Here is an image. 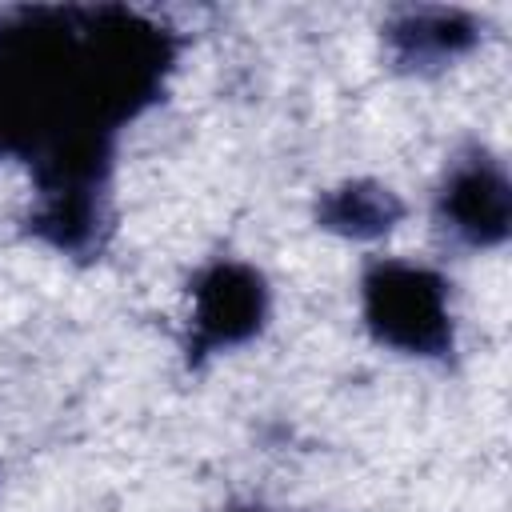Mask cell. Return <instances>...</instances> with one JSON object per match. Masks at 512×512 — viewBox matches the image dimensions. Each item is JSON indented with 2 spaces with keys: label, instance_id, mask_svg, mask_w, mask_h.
<instances>
[{
  "label": "cell",
  "instance_id": "1",
  "mask_svg": "<svg viewBox=\"0 0 512 512\" xmlns=\"http://www.w3.org/2000/svg\"><path fill=\"white\" fill-rule=\"evenodd\" d=\"M172 64V28L132 8L0 12V156L32 164L40 240L100 244L116 136L160 100Z\"/></svg>",
  "mask_w": 512,
  "mask_h": 512
},
{
  "label": "cell",
  "instance_id": "2",
  "mask_svg": "<svg viewBox=\"0 0 512 512\" xmlns=\"http://www.w3.org/2000/svg\"><path fill=\"white\" fill-rule=\"evenodd\" d=\"M364 324L372 336L408 356H444L452 348L448 284L408 260H376L360 280Z\"/></svg>",
  "mask_w": 512,
  "mask_h": 512
},
{
  "label": "cell",
  "instance_id": "3",
  "mask_svg": "<svg viewBox=\"0 0 512 512\" xmlns=\"http://www.w3.org/2000/svg\"><path fill=\"white\" fill-rule=\"evenodd\" d=\"M264 316H268V288L256 268L236 260H220L204 268L192 284L188 356H208L252 340L264 328Z\"/></svg>",
  "mask_w": 512,
  "mask_h": 512
},
{
  "label": "cell",
  "instance_id": "4",
  "mask_svg": "<svg viewBox=\"0 0 512 512\" xmlns=\"http://www.w3.org/2000/svg\"><path fill=\"white\" fill-rule=\"evenodd\" d=\"M436 220L452 240L468 248L500 244L512 220V192H508V176L500 160H492L480 148L452 160L436 192Z\"/></svg>",
  "mask_w": 512,
  "mask_h": 512
},
{
  "label": "cell",
  "instance_id": "5",
  "mask_svg": "<svg viewBox=\"0 0 512 512\" xmlns=\"http://www.w3.org/2000/svg\"><path fill=\"white\" fill-rule=\"evenodd\" d=\"M400 68H440L476 44V20L456 8H404L384 32Z\"/></svg>",
  "mask_w": 512,
  "mask_h": 512
},
{
  "label": "cell",
  "instance_id": "6",
  "mask_svg": "<svg viewBox=\"0 0 512 512\" xmlns=\"http://www.w3.org/2000/svg\"><path fill=\"white\" fill-rule=\"evenodd\" d=\"M316 216H320L324 228H332L340 236L368 240V236L388 232L404 216V204H400L396 192H388L380 184H368V180H356V184H344V188L324 192Z\"/></svg>",
  "mask_w": 512,
  "mask_h": 512
},
{
  "label": "cell",
  "instance_id": "7",
  "mask_svg": "<svg viewBox=\"0 0 512 512\" xmlns=\"http://www.w3.org/2000/svg\"><path fill=\"white\" fill-rule=\"evenodd\" d=\"M244 512H256V508H244Z\"/></svg>",
  "mask_w": 512,
  "mask_h": 512
}]
</instances>
